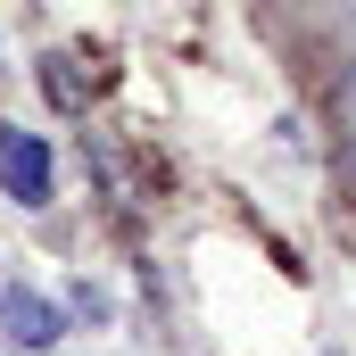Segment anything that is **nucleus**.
I'll list each match as a JSON object with an SVG mask.
<instances>
[{
  "mask_svg": "<svg viewBox=\"0 0 356 356\" xmlns=\"http://www.w3.org/2000/svg\"><path fill=\"white\" fill-rule=\"evenodd\" d=\"M340 99H348V116H356V67H348V91H340Z\"/></svg>",
  "mask_w": 356,
  "mask_h": 356,
  "instance_id": "7ed1b4c3",
  "label": "nucleus"
},
{
  "mask_svg": "<svg viewBox=\"0 0 356 356\" xmlns=\"http://www.w3.org/2000/svg\"><path fill=\"white\" fill-rule=\"evenodd\" d=\"M0 191H8L17 207H50L58 166H50V141H42V133H25V124H0Z\"/></svg>",
  "mask_w": 356,
  "mask_h": 356,
  "instance_id": "f03ea898",
  "label": "nucleus"
},
{
  "mask_svg": "<svg viewBox=\"0 0 356 356\" xmlns=\"http://www.w3.org/2000/svg\"><path fill=\"white\" fill-rule=\"evenodd\" d=\"M67 340V315H58V298L50 290H33V282H0V348L17 356H42Z\"/></svg>",
  "mask_w": 356,
  "mask_h": 356,
  "instance_id": "f257e3e1",
  "label": "nucleus"
}]
</instances>
